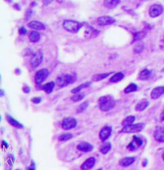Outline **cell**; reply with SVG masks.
<instances>
[{
    "label": "cell",
    "mask_w": 164,
    "mask_h": 170,
    "mask_svg": "<svg viewBox=\"0 0 164 170\" xmlns=\"http://www.w3.org/2000/svg\"><path fill=\"white\" fill-rule=\"evenodd\" d=\"M116 105L115 99L111 95L103 96L99 99V108L103 112H108L113 109Z\"/></svg>",
    "instance_id": "cell-1"
},
{
    "label": "cell",
    "mask_w": 164,
    "mask_h": 170,
    "mask_svg": "<svg viewBox=\"0 0 164 170\" xmlns=\"http://www.w3.org/2000/svg\"><path fill=\"white\" fill-rule=\"evenodd\" d=\"M63 27L65 30L71 33H77L80 29L82 28V24L78 21H73V20H65L63 22Z\"/></svg>",
    "instance_id": "cell-2"
},
{
    "label": "cell",
    "mask_w": 164,
    "mask_h": 170,
    "mask_svg": "<svg viewBox=\"0 0 164 170\" xmlns=\"http://www.w3.org/2000/svg\"><path fill=\"white\" fill-rule=\"evenodd\" d=\"M74 76L69 74H64L59 76L56 79V84L60 88H64L74 82Z\"/></svg>",
    "instance_id": "cell-3"
},
{
    "label": "cell",
    "mask_w": 164,
    "mask_h": 170,
    "mask_svg": "<svg viewBox=\"0 0 164 170\" xmlns=\"http://www.w3.org/2000/svg\"><path fill=\"white\" fill-rule=\"evenodd\" d=\"M145 124L143 123H139L137 124H131L129 125L124 126L121 130L122 133H138L141 131L145 128Z\"/></svg>",
    "instance_id": "cell-4"
},
{
    "label": "cell",
    "mask_w": 164,
    "mask_h": 170,
    "mask_svg": "<svg viewBox=\"0 0 164 170\" xmlns=\"http://www.w3.org/2000/svg\"><path fill=\"white\" fill-rule=\"evenodd\" d=\"M49 74V72L47 69L43 68L39 70L36 72L35 75V82L36 84L39 85L46 80Z\"/></svg>",
    "instance_id": "cell-5"
},
{
    "label": "cell",
    "mask_w": 164,
    "mask_h": 170,
    "mask_svg": "<svg viewBox=\"0 0 164 170\" xmlns=\"http://www.w3.org/2000/svg\"><path fill=\"white\" fill-rule=\"evenodd\" d=\"M43 60V54L41 50H38V51L33 53L31 59V65L33 68H36L41 64Z\"/></svg>",
    "instance_id": "cell-6"
},
{
    "label": "cell",
    "mask_w": 164,
    "mask_h": 170,
    "mask_svg": "<svg viewBox=\"0 0 164 170\" xmlns=\"http://www.w3.org/2000/svg\"><path fill=\"white\" fill-rule=\"evenodd\" d=\"M77 125V121L74 118H65L62 120V127L65 130H69L75 128Z\"/></svg>",
    "instance_id": "cell-7"
},
{
    "label": "cell",
    "mask_w": 164,
    "mask_h": 170,
    "mask_svg": "<svg viewBox=\"0 0 164 170\" xmlns=\"http://www.w3.org/2000/svg\"><path fill=\"white\" fill-rule=\"evenodd\" d=\"M143 144V139L139 136L134 135L133 137V141L128 146V149L130 151H134L138 148L141 146Z\"/></svg>",
    "instance_id": "cell-8"
},
{
    "label": "cell",
    "mask_w": 164,
    "mask_h": 170,
    "mask_svg": "<svg viewBox=\"0 0 164 170\" xmlns=\"http://www.w3.org/2000/svg\"><path fill=\"white\" fill-rule=\"evenodd\" d=\"M163 8L160 4H154L149 9V15L152 18L157 17L163 13Z\"/></svg>",
    "instance_id": "cell-9"
},
{
    "label": "cell",
    "mask_w": 164,
    "mask_h": 170,
    "mask_svg": "<svg viewBox=\"0 0 164 170\" xmlns=\"http://www.w3.org/2000/svg\"><path fill=\"white\" fill-rule=\"evenodd\" d=\"M113 128L111 126L105 125L103 127L99 132V137L103 141H105L107 140L112 134Z\"/></svg>",
    "instance_id": "cell-10"
},
{
    "label": "cell",
    "mask_w": 164,
    "mask_h": 170,
    "mask_svg": "<svg viewBox=\"0 0 164 170\" xmlns=\"http://www.w3.org/2000/svg\"><path fill=\"white\" fill-rule=\"evenodd\" d=\"M98 24L100 26H107L112 24L115 22V20L111 16H100L97 20Z\"/></svg>",
    "instance_id": "cell-11"
},
{
    "label": "cell",
    "mask_w": 164,
    "mask_h": 170,
    "mask_svg": "<svg viewBox=\"0 0 164 170\" xmlns=\"http://www.w3.org/2000/svg\"><path fill=\"white\" fill-rule=\"evenodd\" d=\"M154 139L159 143H164V127L158 126L154 131Z\"/></svg>",
    "instance_id": "cell-12"
},
{
    "label": "cell",
    "mask_w": 164,
    "mask_h": 170,
    "mask_svg": "<svg viewBox=\"0 0 164 170\" xmlns=\"http://www.w3.org/2000/svg\"><path fill=\"white\" fill-rule=\"evenodd\" d=\"M96 163V159L94 157H90L83 163L81 166V169L82 170H89L94 167Z\"/></svg>",
    "instance_id": "cell-13"
},
{
    "label": "cell",
    "mask_w": 164,
    "mask_h": 170,
    "mask_svg": "<svg viewBox=\"0 0 164 170\" xmlns=\"http://www.w3.org/2000/svg\"><path fill=\"white\" fill-rule=\"evenodd\" d=\"M79 151L84 152H90L93 151V146L92 145L87 142H81L76 146Z\"/></svg>",
    "instance_id": "cell-14"
},
{
    "label": "cell",
    "mask_w": 164,
    "mask_h": 170,
    "mask_svg": "<svg viewBox=\"0 0 164 170\" xmlns=\"http://www.w3.org/2000/svg\"><path fill=\"white\" fill-rule=\"evenodd\" d=\"M5 118H6L7 121L9 124L10 125H11L13 127L18 128V129H23L24 128V125H23L21 122H19L18 120H16V119H15L12 116H11L10 114H7Z\"/></svg>",
    "instance_id": "cell-15"
},
{
    "label": "cell",
    "mask_w": 164,
    "mask_h": 170,
    "mask_svg": "<svg viewBox=\"0 0 164 170\" xmlns=\"http://www.w3.org/2000/svg\"><path fill=\"white\" fill-rule=\"evenodd\" d=\"M28 26L30 28L37 30H44L46 27L45 25L43 22L38 21H33L29 22Z\"/></svg>",
    "instance_id": "cell-16"
},
{
    "label": "cell",
    "mask_w": 164,
    "mask_h": 170,
    "mask_svg": "<svg viewBox=\"0 0 164 170\" xmlns=\"http://www.w3.org/2000/svg\"><path fill=\"white\" fill-rule=\"evenodd\" d=\"M164 94V86L158 87L154 89L151 92V98L152 99H158Z\"/></svg>",
    "instance_id": "cell-17"
},
{
    "label": "cell",
    "mask_w": 164,
    "mask_h": 170,
    "mask_svg": "<svg viewBox=\"0 0 164 170\" xmlns=\"http://www.w3.org/2000/svg\"><path fill=\"white\" fill-rule=\"evenodd\" d=\"M135 161V157H132V156H128V157L123 158L120 160L119 163L120 165L122 166V167H128L130 165L133 164Z\"/></svg>",
    "instance_id": "cell-18"
},
{
    "label": "cell",
    "mask_w": 164,
    "mask_h": 170,
    "mask_svg": "<svg viewBox=\"0 0 164 170\" xmlns=\"http://www.w3.org/2000/svg\"><path fill=\"white\" fill-rule=\"evenodd\" d=\"M29 40L32 43H38L41 39V35L37 31H32L28 35Z\"/></svg>",
    "instance_id": "cell-19"
},
{
    "label": "cell",
    "mask_w": 164,
    "mask_h": 170,
    "mask_svg": "<svg viewBox=\"0 0 164 170\" xmlns=\"http://www.w3.org/2000/svg\"><path fill=\"white\" fill-rule=\"evenodd\" d=\"M112 145L110 142H105L100 146L99 151L103 154H107L111 150Z\"/></svg>",
    "instance_id": "cell-20"
},
{
    "label": "cell",
    "mask_w": 164,
    "mask_h": 170,
    "mask_svg": "<svg viewBox=\"0 0 164 170\" xmlns=\"http://www.w3.org/2000/svg\"><path fill=\"white\" fill-rule=\"evenodd\" d=\"M150 76H151V72L149 69L146 68L140 72L138 78L140 80H146L150 78Z\"/></svg>",
    "instance_id": "cell-21"
},
{
    "label": "cell",
    "mask_w": 164,
    "mask_h": 170,
    "mask_svg": "<svg viewBox=\"0 0 164 170\" xmlns=\"http://www.w3.org/2000/svg\"><path fill=\"white\" fill-rule=\"evenodd\" d=\"M120 0H105L104 5L108 9H114L118 5Z\"/></svg>",
    "instance_id": "cell-22"
},
{
    "label": "cell",
    "mask_w": 164,
    "mask_h": 170,
    "mask_svg": "<svg viewBox=\"0 0 164 170\" xmlns=\"http://www.w3.org/2000/svg\"><path fill=\"white\" fill-rule=\"evenodd\" d=\"M149 105V102L146 101V100H144V101H142L141 102H139L135 106V110L139 112H141L145 111V110L148 107Z\"/></svg>",
    "instance_id": "cell-23"
},
{
    "label": "cell",
    "mask_w": 164,
    "mask_h": 170,
    "mask_svg": "<svg viewBox=\"0 0 164 170\" xmlns=\"http://www.w3.org/2000/svg\"><path fill=\"white\" fill-rule=\"evenodd\" d=\"M124 78V74L122 72H118L116 74H114L110 79V82L112 83H117L119 82Z\"/></svg>",
    "instance_id": "cell-24"
},
{
    "label": "cell",
    "mask_w": 164,
    "mask_h": 170,
    "mask_svg": "<svg viewBox=\"0 0 164 170\" xmlns=\"http://www.w3.org/2000/svg\"><path fill=\"white\" fill-rule=\"evenodd\" d=\"M55 87V84L53 82H49L47 84H45L43 87V89L44 90L45 92L47 94H51L52 92L53 89H54Z\"/></svg>",
    "instance_id": "cell-25"
},
{
    "label": "cell",
    "mask_w": 164,
    "mask_h": 170,
    "mask_svg": "<svg viewBox=\"0 0 164 170\" xmlns=\"http://www.w3.org/2000/svg\"><path fill=\"white\" fill-rule=\"evenodd\" d=\"M112 74V72H109V73H103V74H96L93 76V80L95 82H99L107 78H108L109 76Z\"/></svg>",
    "instance_id": "cell-26"
},
{
    "label": "cell",
    "mask_w": 164,
    "mask_h": 170,
    "mask_svg": "<svg viewBox=\"0 0 164 170\" xmlns=\"http://www.w3.org/2000/svg\"><path fill=\"white\" fill-rule=\"evenodd\" d=\"M91 85H92V82H87V83H85V84H82L81 85L76 87V88L74 89H73L71 92V93H73V94H75V93H77L79 91H81L82 89L88 88V87H90Z\"/></svg>",
    "instance_id": "cell-27"
},
{
    "label": "cell",
    "mask_w": 164,
    "mask_h": 170,
    "mask_svg": "<svg viewBox=\"0 0 164 170\" xmlns=\"http://www.w3.org/2000/svg\"><path fill=\"white\" fill-rule=\"evenodd\" d=\"M85 97V95L84 93H77L73 95L71 97V101L74 102H77L82 101V100Z\"/></svg>",
    "instance_id": "cell-28"
},
{
    "label": "cell",
    "mask_w": 164,
    "mask_h": 170,
    "mask_svg": "<svg viewBox=\"0 0 164 170\" xmlns=\"http://www.w3.org/2000/svg\"><path fill=\"white\" fill-rule=\"evenodd\" d=\"M88 106L89 102L88 101H85L81 103V104L78 106L77 109H76V113H77V114H81V113L85 112L87 109V108L88 107Z\"/></svg>",
    "instance_id": "cell-29"
},
{
    "label": "cell",
    "mask_w": 164,
    "mask_h": 170,
    "mask_svg": "<svg viewBox=\"0 0 164 170\" xmlns=\"http://www.w3.org/2000/svg\"><path fill=\"white\" fill-rule=\"evenodd\" d=\"M135 117L134 116H129L126 118L124 120L122 124L124 126L131 125L133 124V122H135Z\"/></svg>",
    "instance_id": "cell-30"
},
{
    "label": "cell",
    "mask_w": 164,
    "mask_h": 170,
    "mask_svg": "<svg viewBox=\"0 0 164 170\" xmlns=\"http://www.w3.org/2000/svg\"><path fill=\"white\" fill-rule=\"evenodd\" d=\"M73 135L70 133H63V134L60 135V137H58V140L60 141H62V142L68 141H69L70 139H71L73 138Z\"/></svg>",
    "instance_id": "cell-31"
},
{
    "label": "cell",
    "mask_w": 164,
    "mask_h": 170,
    "mask_svg": "<svg viewBox=\"0 0 164 170\" xmlns=\"http://www.w3.org/2000/svg\"><path fill=\"white\" fill-rule=\"evenodd\" d=\"M137 89H138V86H137L135 84L132 83V84H130L124 89V93H130L132 92H134V91H137Z\"/></svg>",
    "instance_id": "cell-32"
},
{
    "label": "cell",
    "mask_w": 164,
    "mask_h": 170,
    "mask_svg": "<svg viewBox=\"0 0 164 170\" xmlns=\"http://www.w3.org/2000/svg\"><path fill=\"white\" fill-rule=\"evenodd\" d=\"M144 49V43L142 42H139L133 48V51L136 53H141Z\"/></svg>",
    "instance_id": "cell-33"
},
{
    "label": "cell",
    "mask_w": 164,
    "mask_h": 170,
    "mask_svg": "<svg viewBox=\"0 0 164 170\" xmlns=\"http://www.w3.org/2000/svg\"><path fill=\"white\" fill-rule=\"evenodd\" d=\"M145 36H146V32H137L134 36V40H133V42L139 41V40H140V39H141L142 38L145 37Z\"/></svg>",
    "instance_id": "cell-34"
},
{
    "label": "cell",
    "mask_w": 164,
    "mask_h": 170,
    "mask_svg": "<svg viewBox=\"0 0 164 170\" xmlns=\"http://www.w3.org/2000/svg\"><path fill=\"white\" fill-rule=\"evenodd\" d=\"M8 161H7V162H8V164H10V165H11L13 162H15V156H13V154H9V156H8Z\"/></svg>",
    "instance_id": "cell-35"
},
{
    "label": "cell",
    "mask_w": 164,
    "mask_h": 170,
    "mask_svg": "<svg viewBox=\"0 0 164 170\" xmlns=\"http://www.w3.org/2000/svg\"><path fill=\"white\" fill-rule=\"evenodd\" d=\"M18 32H19V34H21V35H26V34H27V30L26 29L25 27H24V26H22V28H21L19 29V30H18Z\"/></svg>",
    "instance_id": "cell-36"
},
{
    "label": "cell",
    "mask_w": 164,
    "mask_h": 170,
    "mask_svg": "<svg viewBox=\"0 0 164 170\" xmlns=\"http://www.w3.org/2000/svg\"><path fill=\"white\" fill-rule=\"evenodd\" d=\"M22 91L25 93H29L31 91V89H30V88L28 85H24L22 88Z\"/></svg>",
    "instance_id": "cell-37"
},
{
    "label": "cell",
    "mask_w": 164,
    "mask_h": 170,
    "mask_svg": "<svg viewBox=\"0 0 164 170\" xmlns=\"http://www.w3.org/2000/svg\"><path fill=\"white\" fill-rule=\"evenodd\" d=\"M32 102L34 104H39L41 102V98L40 97H34L32 99Z\"/></svg>",
    "instance_id": "cell-38"
},
{
    "label": "cell",
    "mask_w": 164,
    "mask_h": 170,
    "mask_svg": "<svg viewBox=\"0 0 164 170\" xmlns=\"http://www.w3.org/2000/svg\"><path fill=\"white\" fill-rule=\"evenodd\" d=\"M36 169V166H35V163L33 162V161H32V163H31V165H30V166H29L28 169Z\"/></svg>",
    "instance_id": "cell-39"
},
{
    "label": "cell",
    "mask_w": 164,
    "mask_h": 170,
    "mask_svg": "<svg viewBox=\"0 0 164 170\" xmlns=\"http://www.w3.org/2000/svg\"><path fill=\"white\" fill-rule=\"evenodd\" d=\"M1 146L3 148H7L9 147V144L5 141H2L1 142Z\"/></svg>",
    "instance_id": "cell-40"
},
{
    "label": "cell",
    "mask_w": 164,
    "mask_h": 170,
    "mask_svg": "<svg viewBox=\"0 0 164 170\" xmlns=\"http://www.w3.org/2000/svg\"><path fill=\"white\" fill-rule=\"evenodd\" d=\"M147 165V160L146 159H145L143 160V167H146Z\"/></svg>",
    "instance_id": "cell-41"
},
{
    "label": "cell",
    "mask_w": 164,
    "mask_h": 170,
    "mask_svg": "<svg viewBox=\"0 0 164 170\" xmlns=\"http://www.w3.org/2000/svg\"><path fill=\"white\" fill-rule=\"evenodd\" d=\"M160 118H161L162 121H164V111L162 112L161 116H160Z\"/></svg>",
    "instance_id": "cell-42"
},
{
    "label": "cell",
    "mask_w": 164,
    "mask_h": 170,
    "mask_svg": "<svg viewBox=\"0 0 164 170\" xmlns=\"http://www.w3.org/2000/svg\"><path fill=\"white\" fill-rule=\"evenodd\" d=\"M0 94H1V96L2 97V96H3L5 95V91H3V89H1V91H0Z\"/></svg>",
    "instance_id": "cell-43"
},
{
    "label": "cell",
    "mask_w": 164,
    "mask_h": 170,
    "mask_svg": "<svg viewBox=\"0 0 164 170\" xmlns=\"http://www.w3.org/2000/svg\"><path fill=\"white\" fill-rule=\"evenodd\" d=\"M162 157H163V160H164V152H163V154L162 155Z\"/></svg>",
    "instance_id": "cell-44"
}]
</instances>
